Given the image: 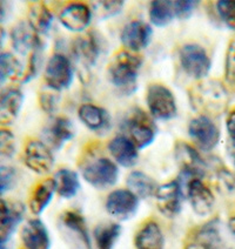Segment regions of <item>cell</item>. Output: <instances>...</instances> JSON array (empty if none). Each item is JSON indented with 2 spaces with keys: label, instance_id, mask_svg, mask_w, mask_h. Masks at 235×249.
Wrapping results in <instances>:
<instances>
[{
  "label": "cell",
  "instance_id": "1",
  "mask_svg": "<svg viewBox=\"0 0 235 249\" xmlns=\"http://www.w3.org/2000/svg\"><path fill=\"white\" fill-rule=\"evenodd\" d=\"M189 100L200 115L219 117L227 109L229 94L225 85L219 80H200L189 89Z\"/></svg>",
  "mask_w": 235,
  "mask_h": 249
},
{
  "label": "cell",
  "instance_id": "2",
  "mask_svg": "<svg viewBox=\"0 0 235 249\" xmlns=\"http://www.w3.org/2000/svg\"><path fill=\"white\" fill-rule=\"evenodd\" d=\"M143 66V58L127 50L119 51L109 61L107 76L113 86L125 93H132Z\"/></svg>",
  "mask_w": 235,
  "mask_h": 249
},
{
  "label": "cell",
  "instance_id": "3",
  "mask_svg": "<svg viewBox=\"0 0 235 249\" xmlns=\"http://www.w3.org/2000/svg\"><path fill=\"white\" fill-rule=\"evenodd\" d=\"M81 175L94 188L106 189L118 181L119 168L108 158L97 157L89 159L81 166Z\"/></svg>",
  "mask_w": 235,
  "mask_h": 249
},
{
  "label": "cell",
  "instance_id": "4",
  "mask_svg": "<svg viewBox=\"0 0 235 249\" xmlns=\"http://www.w3.org/2000/svg\"><path fill=\"white\" fill-rule=\"evenodd\" d=\"M146 104L152 117L158 120H171L178 113L174 94L163 84L149 85L146 93Z\"/></svg>",
  "mask_w": 235,
  "mask_h": 249
},
{
  "label": "cell",
  "instance_id": "5",
  "mask_svg": "<svg viewBox=\"0 0 235 249\" xmlns=\"http://www.w3.org/2000/svg\"><path fill=\"white\" fill-rule=\"evenodd\" d=\"M181 69L195 80H203L211 71L212 61L206 50L198 44H186L179 53Z\"/></svg>",
  "mask_w": 235,
  "mask_h": 249
},
{
  "label": "cell",
  "instance_id": "6",
  "mask_svg": "<svg viewBox=\"0 0 235 249\" xmlns=\"http://www.w3.org/2000/svg\"><path fill=\"white\" fill-rule=\"evenodd\" d=\"M123 128L127 133L125 137L128 138L138 147V149H144L153 143L157 134V128L152 119L147 117L146 113L140 109H135L124 121Z\"/></svg>",
  "mask_w": 235,
  "mask_h": 249
},
{
  "label": "cell",
  "instance_id": "7",
  "mask_svg": "<svg viewBox=\"0 0 235 249\" xmlns=\"http://www.w3.org/2000/svg\"><path fill=\"white\" fill-rule=\"evenodd\" d=\"M74 79V70L70 59L62 53H54L47 61L44 72V80L47 87L54 92L66 89Z\"/></svg>",
  "mask_w": 235,
  "mask_h": 249
},
{
  "label": "cell",
  "instance_id": "8",
  "mask_svg": "<svg viewBox=\"0 0 235 249\" xmlns=\"http://www.w3.org/2000/svg\"><path fill=\"white\" fill-rule=\"evenodd\" d=\"M22 157L27 168L36 174H47L54 165L52 149L40 140L32 139L27 141Z\"/></svg>",
  "mask_w": 235,
  "mask_h": 249
},
{
  "label": "cell",
  "instance_id": "9",
  "mask_svg": "<svg viewBox=\"0 0 235 249\" xmlns=\"http://www.w3.org/2000/svg\"><path fill=\"white\" fill-rule=\"evenodd\" d=\"M188 135L202 151H212L220 140V131L211 118L205 115L192 119L188 124Z\"/></svg>",
  "mask_w": 235,
  "mask_h": 249
},
{
  "label": "cell",
  "instance_id": "10",
  "mask_svg": "<svg viewBox=\"0 0 235 249\" xmlns=\"http://www.w3.org/2000/svg\"><path fill=\"white\" fill-rule=\"evenodd\" d=\"M175 160L180 166L181 173L191 179H201L205 175V160L201 158L199 152L185 141H178L174 149Z\"/></svg>",
  "mask_w": 235,
  "mask_h": 249
},
{
  "label": "cell",
  "instance_id": "11",
  "mask_svg": "<svg viewBox=\"0 0 235 249\" xmlns=\"http://www.w3.org/2000/svg\"><path fill=\"white\" fill-rule=\"evenodd\" d=\"M139 207V199L129 189H115L106 199V211L114 219L126 221L133 217Z\"/></svg>",
  "mask_w": 235,
  "mask_h": 249
},
{
  "label": "cell",
  "instance_id": "12",
  "mask_svg": "<svg viewBox=\"0 0 235 249\" xmlns=\"http://www.w3.org/2000/svg\"><path fill=\"white\" fill-rule=\"evenodd\" d=\"M153 36V30L148 24L141 20H133L125 25L121 31L120 40L125 50L138 53L145 50L149 45Z\"/></svg>",
  "mask_w": 235,
  "mask_h": 249
},
{
  "label": "cell",
  "instance_id": "13",
  "mask_svg": "<svg viewBox=\"0 0 235 249\" xmlns=\"http://www.w3.org/2000/svg\"><path fill=\"white\" fill-rule=\"evenodd\" d=\"M157 207L167 217H174L180 213L182 202V187L178 181H171L157 188L154 194Z\"/></svg>",
  "mask_w": 235,
  "mask_h": 249
},
{
  "label": "cell",
  "instance_id": "14",
  "mask_svg": "<svg viewBox=\"0 0 235 249\" xmlns=\"http://www.w3.org/2000/svg\"><path fill=\"white\" fill-rule=\"evenodd\" d=\"M92 11L83 2H72L64 7L59 14L60 24L71 32H83L92 21Z\"/></svg>",
  "mask_w": 235,
  "mask_h": 249
},
{
  "label": "cell",
  "instance_id": "15",
  "mask_svg": "<svg viewBox=\"0 0 235 249\" xmlns=\"http://www.w3.org/2000/svg\"><path fill=\"white\" fill-rule=\"evenodd\" d=\"M187 195L193 211L200 216H206L214 206V195L201 179H191L187 183Z\"/></svg>",
  "mask_w": 235,
  "mask_h": 249
},
{
  "label": "cell",
  "instance_id": "16",
  "mask_svg": "<svg viewBox=\"0 0 235 249\" xmlns=\"http://www.w3.org/2000/svg\"><path fill=\"white\" fill-rule=\"evenodd\" d=\"M46 145L54 149H60L74 137V126L70 119L56 117L50 121L44 129Z\"/></svg>",
  "mask_w": 235,
  "mask_h": 249
},
{
  "label": "cell",
  "instance_id": "17",
  "mask_svg": "<svg viewBox=\"0 0 235 249\" xmlns=\"http://www.w3.org/2000/svg\"><path fill=\"white\" fill-rule=\"evenodd\" d=\"M21 242L25 249H50L49 231L39 219H31L21 228Z\"/></svg>",
  "mask_w": 235,
  "mask_h": 249
},
{
  "label": "cell",
  "instance_id": "18",
  "mask_svg": "<svg viewBox=\"0 0 235 249\" xmlns=\"http://www.w3.org/2000/svg\"><path fill=\"white\" fill-rule=\"evenodd\" d=\"M107 148H108L109 154L112 155L115 162L120 166L129 168L138 162V147L125 135H117V137L111 139V141L107 145Z\"/></svg>",
  "mask_w": 235,
  "mask_h": 249
},
{
  "label": "cell",
  "instance_id": "19",
  "mask_svg": "<svg viewBox=\"0 0 235 249\" xmlns=\"http://www.w3.org/2000/svg\"><path fill=\"white\" fill-rule=\"evenodd\" d=\"M78 117L87 128L93 132H107L111 128L108 112L92 104H84L79 107Z\"/></svg>",
  "mask_w": 235,
  "mask_h": 249
},
{
  "label": "cell",
  "instance_id": "20",
  "mask_svg": "<svg viewBox=\"0 0 235 249\" xmlns=\"http://www.w3.org/2000/svg\"><path fill=\"white\" fill-rule=\"evenodd\" d=\"M99 52H100V46L93 33L79 36L73 44V54L76 61L83 65L86 70L95 64Z\"/></svg>",
  "mask_w": 235,
  "mask_h": 249
},
{
  "label": "cell",
  "instance_id": "21",
  "mask_svg": "<svg viewBox=\"0 0 235 249\" xmlns=\"http://www.w3.org/2000/svg\"><path fill=\"white\" fill-rule=\"evenodd\" d=\"M25 209L20 203H12L0 197V234L11 235L20 225Z\"/></svg>",
  "mask_w": 235,
  "mask_h": 249
},
{
  "label": "cell",
  "instance_id": "22",
  "mask_svg": "<svg viewBox=\"0 0 235 249\" xmlns=\"http://www.w3.org/2000/svg\"><path fill=\"white\" fill-rule=\"evenodd\" d=\"M22 104L24 94L18 89H6L0 92V120L11 123L18 117Z\"/></svg>",
  "mask_w": 235,
  "mask_h": 249
},
{
  "label": "cell",
  "instance_id": "23",
  "mask_svg": "<svg viewBox=\"0 0 235 249\" xmlns=\"http://www.w3.org/2000/svg\"><path fill=\"white\" fill-rule=\"evenodd\" d=\"M138 249H163L165 239L157 222L148 221L138 231L134 239Z\"/></svg>",
  "mask_w": 235,
  "mask_h": 249
},
{
  "label": "cell",
  "instance_id": "24",
  "mask_svg": "<svg viewBox=\"0 0 235 249\" xmlns=\"http://www.w3.org/2000/svg\"><path fill=\"white\" fill-rule=\"evenodd\" d=\"M55 193V183L53 179H46L38 183L30 197V209L35 215H40L46 209Z\"/></svg>",
  "mask_w": 235,
  "mask_h": 249
},
{
  "label": "cell",
  "instance_id": "25",
  "mask_svg": "<svg viewBox=\"0 0 235 249\" xmlns=\"http://www.w3.org/2000/svg\"><path fill=\"white\" fill-rule=\"evenodd\" d=\"M53 180L55 183V192L64 199H72L80 188L78 174L72 169H59L54 174Z\"/></svg>",
  "mask_w": 235,
  "mask_h": 249
},
{
  "label": "cell",
  "instance_id": "26",
  "mask_svg": "<svg viewBox=\"0 0 235 249\" xmlns=\"http://www.w3.org/2000/svg\"><path fill=\"white\" fill-rule=\"evenodd\" d=\"M127 187L138 199H148L157 192V183L151 177L140 171H134L127 177Z\"/></svg>",
  "mask_w": 235,
  "mask_h": 249
},
{
  "label": "cell",
  "instance_id": "27",
  "mask_svg": "<svg viewBox=\"0 0 235 249\" xmlns=\"http://www.w3.org/2000/svg\"><path fill=\"white\" fill-rule=\"evenodd\" d=\"M28 25L38 36H44L52 27L53 14L42 2H36L28 12Z\"/></svg>",
  "mask_w": 235,
  "mask_h": 249
},
{
  "label": "cell",
  "instance_id": "28",
  "mask_svg": "<svg viewBox=\"0 0 235 249\" xmlns=\"http://www.w3.org/2000/svg\"><path fill=\"white\" fill-rule=\"evenodd\" d=\"M220 243V235L215 222H209L195 233L186 243L185 249H215Z\"/></svg>",
  "mask_w": 235,
  "mask_h": 249
},
{
  "label": "cell",
  "instance_id": "29",
  "mask_svg": "<svg viewBox=\"0 0 235 249\" xmlns=\"http://www.w3.org/2000/svg\"><path fill=\"white\" fill-rule=\"evenodd\" d=\"M61 222L67 231H70L71 233L74 234L75 237H78L80 243H83L85 249H90L86 222H85L84 217L80 214L73 211L66 212V213L62 214Z\"/></svg>",
  "mask_w": 235,
  "mask_h": 249
},
{
  "label": "cell",
  "instance_id": "30",
  "mask_svg": "<svg viewBox=\"0 0 235 249\" xmlns=\"http://www.w3.org/2000/svg\"><path fill=\"white\" fill-rule=\"evenodd\" d=\"M149 20L154 26L165 27L175 18L173 1L154 0L149 6Z\"/></svg>",
  "mask_w": 235,
  "mask_h": 249
},
{
  "label": "cell",
  "instance_id": "31",
  "mask_svg": "<svg viewBox=\"0 0 235 249\" xmlns=\"http://www.w3.org/2000/svg\"><path fill=\"white\" fill-rule=\"evenodd\" d=\"M121 234L119 223H103L94 229V239L98 249H113Z\"/></svg>",
  "mask_w": 235,
  "mask_h": 249
},
{
  "label": "cell",
  "instance_id": "32",
  "mask_svg": "<svg viewBox=\"0 0 235 249\" xmlns=\"http://www.w3.org/2000/svg\"><path fill=\"white\" fill-rule=\"evenodd\" d=\"M20 61L11 53H0V86L8 80L24 78Z\"/></svg>",
  "mask_w": 235,
  "mask_h": 249
},
{
  "label": "cell",
  "instance_id": "33",
  "mask_svg": "<svg viewBox=\"0 0 235 249\" xmlns=\"http://www.w3.org/2000/svg\"><path fill=\"white\" fill-rule=\"evenodd\" d=\"M217 11L221 20L235 31V0H220L217 2Z\"/></svg>",
  "mask_w": 235,
  "mask_h": 249
},
{
  "label": "cell",
  "instance_id": "34",
  "mask_svg": "<svg viewBox=\"0 0 235 249\" xmlns=\"http://www.w3.org/2000/svg\"><path fill=\"white\" fill-rule=\"evenodd\" d=\"M16 137L10 129L0 128V158H11L16 153Z\"/></svg>",
  "mask_w": 235,
  "mask_h": 249
},
{
  "label": "cell",
  "instance_id": "35",
  "mask_svg": "<svg viewBox=\"0 0 235 249\" xmlns=\"http://www.w3.org/2000/svg\"><path fill=\"white\" fill-rule=\"evenodd\" d=\"M17 182V171L13 167L0 166V197L13 188Z\"/></svg>",
  "mask_w": 235,
  "mask_h": 249
},
{
  "label": "cell",
  "instance_id": "36",
  "mask_svg": "<svg viewBox=\"0 0 235 249\" xmlns=\"http://www.w3.org/2000/svg\"><path fill=\"white\" fill-rule=\"evenodd\" d=\"M94 11L103 19L112 18L121 12L124 7L123 1H97L94 2Z\"/></svg>",
  "mask_w": 235,
  "mask_h": 249
},
{
  "label": "cell",
  "instance_id": "37",
  "mask_svg": "<svg viewBox=\"0 0 235 249\" xmlns=\"http://www.w3.org/2000/svg\"><path fill=\"white\" fill-rule=\"evenodd\" d=\"M226 81L235 89V38L229 42L225 61Z\"/></svg>",
  "mask_w": 235,
  "mask_h": 249
},
{
  "label": "cell",
  "instance_id": "38",
  "mask_svg": "<svg viewBox=\"0 0 235 249\" xmlns=\"http://www.w3.org/2000/svg\"><path fill=\"white\" fill-rule=\"evenodd\" d=\"M199 5V1L194 0H182V1H173V8L175 18L187 19L193 14V12Z\"/></svg>",
  "mask_w": 235,
  "mask_h": 249
},
{
  "label": "cell",
  "instance_id": "39",
  "mask_svg": "<svg viewBox=\"0 0 235 249\" xmlns=\"http://www.w3.org/2000/svg\"><path fill=\"white\" fill-rule=\"evenodd\" d=\"M53 92L54 90L52 89H51V92H42L40 98H39L41 108L49 114H53L56 111V106H58V97Z\"/></svg>",
  "mask_w": 235,
  "mask_h": 249
},
{
  "label": "cell",
  "instance_id": "40",
  "mask_svg": "<svg viewBox=\"0 0 235 249\" xmlns=\"http://www.w3.org/2000/svg\"><path fill=\"white\" fill-rule=\"evenodd\" d=\"M226 127H227L229 138H231V140L233 141L235 145V109L228 114L227 121H226Z\"/></svg>",
  "mask_w": 235,
  "mask_h": 249
},
{
  "label": "cell",
  "instance_id": "41",
  "mask_svg": "<svg viewBox=\"0 0 235 249\" xmlns=\"http://www.w3.org/2000/svg\"><path fill=\"white\" fill-rule=\"evenodd\" d=\"M13 243L11 240V235L7 234H0V249H12Z\"/></svg>",
  "mask_w": 235,
  "mask_h": 249
},
{
  "label": "cell",
  "instance_id": "42",
  "mask_svg": "<svg viewBox=\"0 0 235 249\" xmlns=\"http://www.w3.org/2000/svg\"><path fill=\"white\" fill-rule=\"evenodd\" d=\"M7 10H8L7 2H5V1H0V22L4 21L5 19H6V16H7Z\"/></svg>",
  "mask_w": 235,
  "mask_h": 249
},
{
  "label": "cell",
  "instance_id": "43",
  "mask_svg": "<svg viewBox=\"0 0 235 249\" xmlns=\"http://www.w3.org/2000/svg\"><path fill=\"white\" fill-rule=\"evenodd\" d=\"M228 227H229V231H232V233L235 235V216L234 217H231L228 221Z\"/></svg>",
  "mask_w": 235,
  "mask_h": 249
},
{
  "label": "cell",
  "instance_id": "44",
  "mask_svg": "<svg viewBox=\"0 0 235 249\" xmlns=\"http://www.w3.org/2000/svg\"><path fill=\"white\" fill-rule=\"evenodd\" d=\"M234 167H235V158H234Z\"/></svg>",
  "mask_w": 235,
  "mask_h": 249
}]
</instances>
